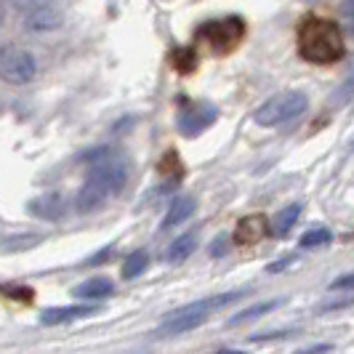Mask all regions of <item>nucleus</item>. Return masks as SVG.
Segmentation results:
<instances>
[{
	"label": "nucleus",
	"instance_id": "f257e3e1",
	"mask_svg": "<svg viewBox=\"0 0 354 354\" xmlns=\"http://www.w3.org/2000/svg\"><path fill=\"white\" fill-rule=\"evenodd\" d=\"M125 181H128V162L123 158H104L93 162L86 176V184L77 192V211L93 213L104 205L109 197L123 192Z\"/></svg>",
	"mask_w": 354,
	"mask_h": 354
},
{
	"label": "nucleus",
	"instance_id": "f03ea898",
	"mask_svg": "<svg viewBox=\"0 0 354 354\" xmlns=\"http://www.w3.org/2000/svg\"><path fill=\"white\" fill-rule=\"evenodd\" d=\"M299 51L315 64H330L344 56V40L333 21L312 17L299 30Z\"/></svg>",
	"mask_w": 354,
	"mask_h": 354
},
{
	"label": "nucleus",
	"instance_id": "7ed1b4c3",
	"mask_svg": "<svg viewBox=\"0 0 354 354\" xmlns=\"http://www.w3.org/2000/svg\"><path fill=\"white\" fill-rule=\"evenodd\" d=\"M243 296H245V290H234V293H221V296H211V299H200V301L189 304V306L174 312L171 317L162 319V325L158 328V336H181V333H189V330H195L197 325H203L205 319L211 317L216 309L240 301Z\"/></svg>",
	"mask_w": 354,
	"mask_h": 354
},
{
	"label": "nucleus",
	"instance_id": "20e7f679",
	"mask_svg": "<svg viewBox=\"0 0 354 354\" xmlns=\"http://www.w3.org/2000/svg\"><path fill=\"white\" fill-rule=\"evenodd\" d=\"M306 106H309L306 93H301V91H288V93H280V96H274L266 104L259 106L256 115H253V120L259 125H264V128L283 125L296 120V118H301L304 112H306Z\"/></svg>",
	"mask_w": 354,
	"mask_h": 354
},
{
	"label": "nucleus",
	"instance_id": "39448f33",
	"mask_svg": "<svg viewBox=\"0 0 354 354\" xmlns=\"http://www.w3.org/2000/svg\"><path fill=\"white\" fill-rule=\"evenodd\" d=\"M37 72L35 56L24 48L6 46L0 48V80L11 83V86H27Z\"/></svg>",
	"mask_w": 354,
	"mask_h": 354
},
{
	"label": "nucleus",
	"instance_id": "423d86ee",
	"mask_svg": "<svg viewBox=\"0 0 354 354\" xmlns=\"http://www.w3.org/2000/svg\"><path fill=\"white\" fill-rule=\"evenodd\" d=\"M197 35L203 37L213 51L224 53V51H232V48L243 40L245 24H243V19H237V17L218 19V21H211V24H205V27H200Z\"/></svg>",
	"mask_w": 354,
	"mask_h": 354
},
{
	"label": "nucleus",
	"instance_id": "0eeeda50",
	"mask_svg": "<svg viewBox=\"0 0 354 354\" xmlns=\"http://www.w3.org/2000/svg\"><path fill=\"white\" fill-rule=\"evenodd\" d=\"M218 118V109L211 102H192L178 112V133L187 139L200 136L205 128H211Z\"/></svg>",
	"mask_w": 354,
	"mask_h": 354
},
{
	"label": "nucleus",
	"instance_id": "6e6552de",
	"mask_svg": "<svg viewBox=\"0 0 354 354\" xmlns=\"http://www.w3.org/2000/svg\"><path fill=\"white\" fill-rule=\"evenodd\" d=\"M266 234H269V218L264 213H253V216L240 218V224L234 230V243L237 245H256Z\"/></svg>",
	"mask_w": 354,
	"mask_h": 354
},
{
	"label": "nucleus",
	"instance_id": "1a4fd4ad",
	"mask_svg": "<svg viewBox=\"0 0 354 354\" xmlns=\"http://www.w3.org/2000/svg\"><path fill=\"white\" fill-rule=\"evenodd\" d=\"M62 24V11L51 3H40L27 11V27L35 32H51Z\"/></svg>",
	"mask_w": 354,
	"mask_h": 354
},
{
	"label": "nucleus",
	"instance_id": "9d476101",
	"mask_svg": "<svg viewBox=\"0 0 354 354\" xmlns=\"http://www.w3.org/2000/svg\"><path fill=\"white\" fill-rule=\"evenodd\" d=\"M96 312H99L96 306H59V309H46L40 315V322L43 325H62V322H72V319L91 317Z\"/></svg>",
	"mask_w": 354,
	"mask_h": 354
},
{
	"label": "nucleus",
	"instance_id": "9b49d317",
	"mask_svg": "<svg viewBox=\"0 0 354 354\" xmlns=\"http://www.w3.org/2000/svg\"><path fill=\"white\" fill-rule=\"evenodd\" d=\"M197 203L195 197H178V200H174L171 203V208H168V213H165V218H162V230H174V227H178V224H184L192 213H195Z\"/></svg>",
	"mask_w": 354,
	"mask_h": 354
},
{
	"label": "nucleus",
	"instance_id": "f8f14e48",
	"mask_svg": "<svg viewBox=\"0 0 354 354\" xmlns=\"http://www.w3.org/2000/svg\"><path fill=\"white\" fill-rule=\"evenodd\" d=\"M30 213L37 216V218H48V221H53V218H59V216L64 213V197L53 195V192L51 195L37 197V200L30 203Z\"/></svg>",
	"mask_w": 354,
	"mask_h": 354
},
{
	"label": "nucleus",
	"instance_id": "ddd939ff",
	"mask_svg": "<svg viewBox=\"0 0 354 354\" xmlns=\"http://www.w3.org/2000/svg\"><path fill=\"white\" fill-rule=\"evenodd\" d=\"M112 283L106 280V277H91V280H86V283H80L72 293L77 296V299H88V301H93V299H106V296H112Z\"/></svg>",
	"mask_w": 354,
	"mask_h": 354
},
{
	"label": "nucleus",
	"instance_id": "4468645a",
	"mask_svg": "<svg viewBox=\"0 0 354 354\" xmlns=\"http://www.w3.org/2000/svg\"><path fill=\"white\" fill-rule=\"evenodd\" d=\"M299 216H301V205H299V203L288 205V208H283V211L274 216V221L269 224V232H272L274 237H285L288 232L293 230V224L299 221Z\"/></svg>",
	"mask_w": 354,
	"mask_h": 354
},
{
	"label": "nucleus",
	"instance_id": "2eb2a0df",
	"mask_svg": "<svg viewBox=\"0 0 354 354\" xmlns=\"http://www.w3.org/2000/svg\"><path fill=\"white\" fill-rule=\"evenodd\" d=\"M195 248H197V232H187V234H181L178 240H174L171 248L165 250V261L178 264V261H184Z\"/></svg>",
	"mask_w": 354,
	"mask_h": 354
},
{
	"label": "nucleus",
	"instance_id": "dca6fc26",
	"mask_svg": "<svg viewBox=\"0 0 354 354\" xmlns=\"http://www.w3.org/2000/svg\"><path fill=\"white\" fill-rule=\"evenodd\" d=\"M147 264H149L147 250H136V253H131L123 264V277L125 280H136L144 269H147Z\"/></svg>",
	"mask_w": 354,
	"mask_h": 354
},
{
	"label": "nucleus",
	"instance_id": "f3484780",
	"mask_svg": "<svg viewBox=\"0 0 354 354\" xmlns=\"http://www.w3.org/2000/svg\"><path fill=\"white\" fill-rule=\"evenodd\" d=\"M274 306H280V301H277V299H272V301H261V304H256V306H250V309H245V312H240V315H234V317L230 319V325H240V322H248V319L261 317V315H266V312H272Z\"/></svg>",
	"mask_w": 354,
	"mask_h": 354
},
{
	"label": "nucleus",
	"instance_id": "a211bd4d",
	"mask_svg": "<svg viewBox=\"0 0 354 354\" xmlns=\"http://www.w3.org/2000/svg\"><path fill=\"white\" fill-rule=\"evenodd\" d=\"M328 243H333V232L325 230V227H315L312 232H306L301 237V248H322V245H328Z\"/></svg>",
	"mask_w": 354,
	"mask_h": 354
},
{
	"label": "nucleus",
	"instance_id": "6ab92c4d",
	"mask_svg": "<svg viewBox=\"0 0 354 354\" xmlns=\"http://www.w3.org/2000/svg\"><path fill=\"white\" fill-rule=\"evenodd\" d=\"M341 288H352V274H346V277H341V280L330 285V290H341Z\"/></svg>",
	"mask_w": 354,
	"mask_h": 354
},
{
	"label": "nucleus",
	"instance_id": "aec40b11",
	"mask_svg": "<svg viewBox=\"0 0 354 354\" xmlns=\"http://www.w3.org/2000/svg\"><path fill=\"white\" fill-rule=\"evenodd\" d=\"M322 352H330V346L322 344V346H315V349H306V352H299V354H322Z\"/></svg>",
	"mask_w": 354,
	"mask_h": 354
},
{
	"label": "nucleus",
	"instance_id": "412c9836",
	"mask_svg": "<svg viewBox=\"0 0 354 354\" xmlns=\"http://www.w3.org/2000/svg\"><path fill=\"white\" fill-rule=\"evenodd\" d=\"M3 21H6V6L0 3V27H3Z\"/></svg>",
	"mask_w": 354,
	"mask_h": 354
},
{
	"label": "nucleus",
	"instance_id": "4be33fe9",
	"mask_svg": "<svg viewBox=\"0 0 354 354\" xmlns=\"http://www.w3.org/2000/svg\"><path fill=\"white\" fill-rule=\"evenodd\" d=\"M218 354H240V352H218Z\"/></svg>",
	"mask_w": 354,
	"mask_h": 354
}]
</instances>
